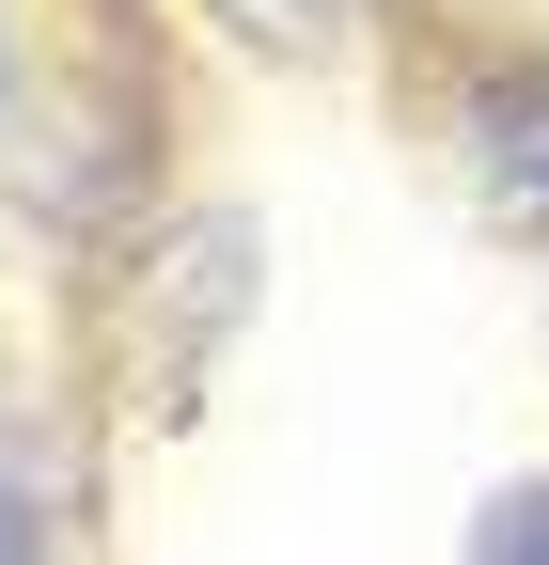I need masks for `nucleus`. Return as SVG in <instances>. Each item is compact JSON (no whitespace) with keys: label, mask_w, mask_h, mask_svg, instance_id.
<instances>
[{"label":"nucleus","mask_w":549,"mask_h":565,"mask_svg":"<svg viewBox=\"0 0 549 565\" xmlns=\"http://www.w3.org/2000/svg\"><path fill=\"white\" fill-rule=\"evenodd\" d=\"M471 173H487L503 221H549V63H503L471 95Z\"/></svg>","instance_id":"nucleus-1"},{"label":"nucleus","mask_w":549,"mask_h":565,"mask_svg":"<svg viewBox=\"0 0 549 565\" xmlns=\"http://www.w3.org/2000/svg\"><path fill=\"white\" fill-rule=\"evenodd\" d=\"M236 17V47H267V63H330L346 47V0H220Z\"/></svg>","instance_id":"nucleus-2"},{"label":"nucleus","mask_w":549,"mask_h":565,"mask_svg":"<svg viewBox=\"0 0 549 565\" xmlns=\"http://www.w3.org/2000/svg\"><path fill=\"white\" fill-rule=\"evenodd\" d=\"M487 565H549V487H518V503H503V534H487Z\"/></svg>","instance_id":"nucleus-3"},{"label":"nucleus","mask_w":549,"mask_h":565,"mask_svg":"<svg viewBox=\"0 0 549 565\" xmlns=\"http://www.w3.org/2000/svg\"><path fill=\"white\" fill-rule=\"evenodd\" d=\"M0 565H32V503H17V471H0Z\"/></svg>","instance_id":"nucleus-4"}]
</instances>
